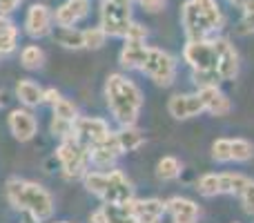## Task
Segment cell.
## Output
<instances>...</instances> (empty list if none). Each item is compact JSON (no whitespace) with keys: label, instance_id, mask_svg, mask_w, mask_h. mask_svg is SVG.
I'll use <instances>...</instances> for the list:
<instances>
[{"label":"cell","instance_id":"cell-15","mask_svg":"<svg viewBox=\"0 0 254 223\" xmlns=\"http://www.w3.org/2000/svg\"><path fill=\"white\" fill-rule=\"evenodd\" d=\"M216 47V72L221 80H232L239 74V54L234 45L225 38H214Z\"/></svg>","mask_w":254,"mask_h":223},{"label":"cell","instance_id":"cell-18","mask_svg":"<svg viewBox=\"0 0 254 223\" xmlns=\"http://www.w3.org/2000/svg\"><path fill=\"white\" fill-rule=\"evenodd\" d=\"M165 212L170 215L172 223H198V217H201L198 206L185 197H174L165 201Z\"/></svg>","mask_w":254,"mask_h":223},{"label":"cell","instance_id":"cell-36","mask_svg":"<svg viewBox=\"0 0 254 223\" xmlns=\"http://www.w3.org/2000/svg\"><path fill=\"white\" fill-rule=\"evenodd\" d=\"M61 92H58L56 87H47L45 89V96H43V105H49V107H54L58 101H61Z\"/></svg>","mask_w":254,"mask_h":223},{"label":"cell","instance_id":"cell-17","mask_svg":"<svg viewBox=\"0 0 254 223\" xmlns=\"http://www.w3.org/2000/svg\"><path fill=\"white\" fill-rule=\"evenodd\" d=\"M89 13V0H67L54 11L56 27H76Z\"/></svg>","mask_w":254,"mask_h":223},{"label":"cell","instance_id":"cell-6","mask_svg":"<svg viewBox=\"0 0 254 223\" xmlns=\"http://www.w3.org/2000/svg\"><path fill=\"white\" fill-rule=\"evenodd\" d=\"M131 25V0H103L101 27L107 36L123 38Z\"/></svg>","mask_w":254,"mask_h":223},{"label":"cell","instance_id":"cell-10","mask_svg":"<svg viewBox=\"0 0 254 223\" xmlns=\"http://www.w3.org/2000/svg\"><path fill=\"white\" fill-rule=\"evenodd\" d=\"M110 134H112L110 123L98 116H76L74 132H71V136H76V139H78L80 143H85L87 148L101 143V141L107 139Z\"/></svg>","mask_w":254,"mask_h":223},{"label":"cell","instance_id":"cell-23","mask_svg":"<svg viewBox=\"0 0 254 223\" xmlns=\"http://www.w3.org/2000/svg\"><path fill=\"white\" fill-rule=\"evenodd\" d=\"M18 47V27L7 13H0V58L13 54Z\"/></svg>","mask_w":254,"mask_h":223},{"label":"cell","instance_id":"cell-35","mask_svg":"<svg viewBox=\"0 0 254 223\" xmlns=\"http://www.w3.org/2000/svg\"><path fill=\"white\" fill-rule=\"evenodd\" d=\"M125 40H145L147 38V29H145L140 22H134L131 20V25L127 27V34L123 36Z\"/></svg>","mask_w":254,"mask_h":223},{"label":"cell","instance_id":"cell-20","mask_svg":"<svg viewBox=\"0 0 254 223\" xmlns=\"http://www.w3.org/2000/svg\"><path fill=\"white\" fill-rule=\"evenodd\" d=\"M196 94L203 101V110L207 114H212V116H225V114H230V110H232V103H230V98L219 89V85L198 87Z\"/></svg>","mask_w":254,"mask_h":223},{"label":"cell","instance_id":"cell-26","mask_svg":"<svg viewBox=\"0 0 254 223\" xmlns=\"http://www.w3.org/2000/svg\"><path fill=\"white\" fill-rule=\"evenodd\" d=\"M103 212H105L107 223H138L129 208V201L127 203H105Z\"/></svg>","mask_w":254,"mask_h":223},{"label":"cell","instance_id":"cell-33","mask_svg":"<svg viewBox=\"0 0 254 223\" xmlns=\"http://www.w3.org/2000/svg\"><path fill=\"white\" fill-rule=\"evenodd\" d=\"M239 27H241L243 34H254V0L243 7V16H241Z\"/></svg>","mask_w":254,"mask_h":223},{"label":"cell","instance_id":"cell-9","mask_svg":"<svg viewBox=\"0 0 254 223\" xmlns=\"http://www.w3.org/2000/svg\"><path fill=\"white\" fill-rule=\"evenodd\" d=\"M254 156V145L246 139H216L212 143V158L216 163H246Z\"/></svg>","mask_w":254,"mask_h":223},{"label":"cell","instance_id":"cell-8","mask_svg":"<svg viewBox=\"0 0 254 223\" xmlns=\"http://www.w3.org/2000/svg\"><path fill=\"white\" fill-rule=\"evenodd\" d=\"M246 174L237 172H221V174H205L196 181V190L201 197H219V194H239L248 185Z\"/></svg>","mask_w":254,"mask_h":223},{"label":"cell","instance_id":"cell-30","mask_svg":"<svg viewBox=\"0 0 254 223\" xmlns=\"http://www.w3.org/2000/svg\"><path fill=\"white\" fill-rule=\"evenodd\" d=\"M49 132H52L54 139L65 141V139H69L71 132H74V123H71V121H65V118L54 116L52 123H49Z\"/></svg>","mask_w":254,"mask_h":223},{"label":"cell","instance_id":"cell-34","mask_svg":"<svg viewBox=\"0 0 254 223\" xmlns=\"http://www.w3.org/2000/svg\"><path fill=\"white\" fill-rule=\"evenodd\" d=\"M131 2H136L143 11H147V13H161L163 9H165L167 0H131Z\"/></svg>","mask_w":254,"mask_h":223},{"label":"cell","instance_id":"cell-27","mask_svg":"<svg viewBox=\"0 0 254 223\" xmlns=\"http://www.w3.org/2000/svg\"><path fill=\"white\" fill-rule=\"evenodd\" d=\"M20 65L25 70H40L45 65V52L38 47V45H27V47L20 49Z\"/></svg>","mask_w":254,"mask_h":223},{"label":"cell","instance_id":"cell-43","mask_svg":"<svg viewBox=\"0 0 254 223\" xmlns=\"http://www.w3.org/2000/svg\"><path fill=\"white\" fill-rule=\"evenodd\" d=\"M234 223H237V221H234Z\"/></svg>","mask_w":254,"mask_h":223},{"label":"cell","instance_id":"cell-21","mask_svg":"<svg viewBox=\"0 0 254 223\" xmlns=\"http://www.w3.org/2000/svg\"><path fill=\"white\" fill-rule=\"evenodd\" d=\"M149 45H145V40H125L123 49H121V65L125 70H140L145 63V56H147Z\"/></svg>","mask_w":254,"mask_h":223},{"label":"cell","instance_id":"cell-7","mask_svg":"<svg viewBox=\"0 0 254 223\" xmlns=\"http://www.w3.org/2000/svg\"><path fill=\"white\" fill-rule=\"evenodd\" d=\"M140 72H143L149 80L161 85V87H170L176 78V61L172 54L165 52V49L149 47Z\"/></svg>","mask_w":254,"mask_h":223},{"label":"cell","instance_id":"cell-42","mask_svg":"<svg viewBox=\"0 0 254 223\" xmlns=\"http://www.w3.org/2000/svg\"><path fill=\"white\" fill-rule=\"evenodd\" d=\"M56 223H69V221H56Z\"/></svg>","mask_w":254,"mask_h":223},{"label":"cell","instance_id":"cell-24","mask_svg":"<svg viewBox=\"0 0 254 223\" xmlns=\"http://www.w3.org/2000/svg\"><path fill=\"white\" fill-rule=\"evenodd\" d=\"M52 36L65 49H85V34L76 27H56V31H52Z\"/></svg>","mask_w":254,"mask_h":223},{"label":"cell","instance_id":"cell-3","mask_svg":"<svg viewBox=\"0 0 254 223\" xmlns=\"http://www.w3.org/2000/svg\"><path fill=\"white\" fill-rule=\"evenodd\" d=\"M87 192L96 194L103 203H127L134 199V185L121 170H89L83 176Z\"/></svg>","mask_w":254,"mask_h":223},{"label":"cell","instance_id":"cell-16","mask_svg":"<svg viewBox=\"0 0 254 223\" xmlns=\"http://www.w3.org/2000/svg\"><path fill=\"white\" fill-rule=\"evenodd\" d=\"M167 112L176 118V121H188L198 114H203V101L198 94H174L167 103Z\"/></svg>","mask_w":254,"mask_h":223},{"label":"cell","instance_id":"cell-37","mask_svg":"<svg viewBox=\"0 0 254 223\" xmlns=\"http://www.w3.org/2000/svg\"><path fill=\"white\" fill-rule=\"evenodd\" d=\"M20 2L22 0H0V13H7L9 16V13H11Z\"/></svg>","mask_w":254,"mask_h":223},{"label":"cell","instance_id":"cell-11","mask_svg":"<svg viewBox=\"0 0 254 223\" xmlns=\"http://www.w3.org/2000/svg\"><path fill=\"white\" fill-rule=\"evenodd\" d=\"M181 25H183L188 40H203L214 31L210 20L203 16V11L196 7L194 0H188L183 4V9H181Z\"/></svg>","mask_w":254,"mask_h":223},{"label":"cell","instance_id":"cell-41","mask_svg":"<svg viewBox=\"0 0 254 223\" xmlns=\"http://www.w3.org/2000/svg\"><path fill=\"white\" fill-rule=\"evenodd\" d=\"M4 105V92H0V107Z\"/></svg>","mask_w":254,"mask_h":223},{"label":"cell","instance_id":"cell-2","mask_svg":"<svg viewBox=\"0 0 254 223\" xmlns=\"http://www.w3.org/2000/svg\"><path fill=\"white\" fill-rule=\"evenodd\" d=\"M4 197H7L9 206L13 210L29 212V215L38 217L40 221H47L54 217V210H56V203H54V197L36 181H27V179H18V176H11L4 183Z\"/></svg>","mask_w":254,"mask_h":223},{"label":"cell","instance_id":"cell-40","mask_svg":"<svg viewBox=\"0 0 254 223\" xmlns=\"http://www.w3.org/2000/svg\"><path fill=\"white\" fill-rule=\"evenodd\" d=\"M230 2H232V4H237V7H241V9H243L248 2H252V0H230Z\"/></svg>","mask_w":254,"mask_h":223},{"label":"cell","instance_id":"cell-19","mask_svg":"<svg viewBox=\"0 0 254 223\" xmlns=\"http://www.w3.org/2000/svg\"><path fill=\"white\" fill-rule=\"evenodd\" d=\"M129 208L138 223H161L165 215V203L161 199H131Z\"/></svg>","mask_w":254,"mask_h":223},{"label":"cell","instance_id":"cell-29","mask_svg":"<svg viewBox=\"0 0 254 223\" xmlns=\"http://www.w3.org/2000/svg\"><path fill=\"white\" fill-rule=\"evenodd\" d=\"M196 2V7L203 11V16L210 20L212 29H221V25H223V13H221V7L216 0H194Z\"/></svg>","mask_w":254,"mask_h":223},{"label":"cell","instance_id":"cell-14","mask_svg":"<svg viewBox=\"0 0 254 223\" xmlns=\"http://www.w3.org/2000/svg\"><path fill=\"white\" fill-rule=\"evenodd\" d=\"M7 125H9V132L13 134V139L20 141V143L31 141L36 136V132H38V121H36L34 112L29 107H16V110H11L7 116Z\"/></svg>","mask_w":254,"mask_h":223},{"label":"cell","instance_id":"cell-22","mask_svg":"<svg viewBox=\"0 0 254 223\" xmlns=\"http://www.w3.org/2000/svg\"><path fill=\"white\" fill-rule=\"evenodd\" d=\"M43 96H45V89L40 87L38 83H34L31 78H20L16 85V98L22 103V107H34L43 105Z\"/></svg>","mask_w":254,"mask_h":223},{"label":"cell","instance_id":"cell-32","mask_svg":"<svg viewBox=\"0 0 254 223\" xmlns=\"http://www.w3.org/2000/svg\"><path fill=\"white\" fill-rule=\"evenodd\" d=\"M52 110H54V116L65 118V121H71V123H74L76 116H78V110H76V105L69 101V98H61Z\"/></svg>","mask_w":254,"mask_h":223},{"label":"cell","instance_id":"cell-1","mask_svg":"<svg viewBox=\"0 0 254 223\" xmlns=\"http://www.w3.org/2000/svg\"><path fill=\"white\" fill-rule=\"evenodd\" d=\"M105 103L121 127L136 125L143 110V92L125 74H110L105 80Z\"/></svg>","mask_w":254,"mask_h":223},{"label":"cell","instance_id":"cell-25","mask_svg":"<svg viewBox=\"0 0 254 223\" xmlns=\"http://www.w3.org/2000/svg\"><path fill=\"white\" fill-rule=\"evenodd\" d=\"M116 139H119V145H121V149H123V154L134 152V149H138L140 145L145 143V134L140 130H136L134 125H123L116 132Z\"/></svg>","mask_w":254,"mask_h":223},{"label":"cell","instance_id":"cell-12","mask_svg":"<svg viewBox=\"0 0 254 223\" xmlns=\"http://www.w3.org/2000/svg\"><path fill=\"white\" fill-rule=\"evenodd\" d=\"M25 31L29 38H45L54 31V11L47 4H31L25 16Z\"/></svg>","mask_w":254,"mask_h":223},{"label":"cell","instance_id":"cell-38","mask_svg":"<svg viewBox=\"0 0 254 223\" xmlns=\"http://www.w3.org/2000/svg\"><path fill=\"white\" fill-rule=\"evenodd\" d=\"M87 223H107V219H105V212H103V206L98 208V210H94L92 215H89Z\"/></svg>","mask_w":254,"mask_h":223},{"label":"cell","instance_id":"cell-4","mask_svg":"<svg viewBox=\"0 0 254 223\" xmlns=\"http://www.w3.org/2000/svg\"><path fill=\"white\" fill-rule=\"evenodd\" d=\"M183 61L192 70V78L196 83V87H207V85L221 83V76L216 72L214 38L188 40V45L183 47Z\"/></svg>","mask_w":254,"mask_h":223},{"label":"cell","instance_id":"cell-28","mask_svg":"<svg viewBox=\"0 0 254 223\" xmlns=\"http://www.w3.org/2000/svg\"><path fill=\"white\" fill-rule=\"evenodd\" d=\"M181 170H183V165H181V161L176 156H163L161 161H158L156 165V174L161 181H174L181 176Z\"/></svg>","mask_w":254,"mask_h":223},{"label":"cell","instance_id":"cell-5","mask_svg":"<svg viewBox=\"0 0 254 223\" xmlns=\"http://www.w3.org/2000/svg\"><path fill=\"white\" fill-rule=\"evenodd\" d=\"M56 158L61 163V172L67 181H83V176L92 170L89 163V148L85 143H80L76 136L61 141L56 149Z\"/></svg>","mask_w":254,"mask_h":223},{"label":"cell","instance_id":"cell-39","mask_svg":"<svg viewBox=\"0 0 254 223\" xmlns=\"http://www.w3.org/2000/svg\"><path fill=\"white\" fill-rule=\"evenodd\" d=\"M22 223H43V221H40L38 217L29 215V212H22Z\"/></svg>","mask_w":254,"mask_h":223},{"label":"cell","instance_id":"cell-13","mask_svg":"<svg viewBox=\"0 0 254 223\" xmlns=\"http://www.w3.org/2000/svg\"><path fill=\"white\" fill-rule=\"evenodd\" d=\"M121 154H123V149L119 145L116 132H112L107 139H103L101 143L89 148V163H92L94 170H112Z\"/></svg>","mask_w":254,"mask_h":223},{"label":"cell","instance_id":"cell-31","mask_svg":"<svg viewBox=\"0 0 254 223\" xmlns=\"http://www.w3.org/2000/svg\"><path fill=\"white\" fill-rule=\"evenodd\" d=\"M85 34V49H101L107 40V34L103 31V27H89V29L83 31Z\"/></svg>","mask_w":254,"mask_h":223}]
</instances>
